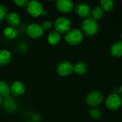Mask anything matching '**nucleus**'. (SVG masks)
<instances>
[{
    "instance_id": "10",
    "label": "nucleus",
    "mask_w": 122,
    "mask_h": 122,
    "mask_svg": "<svg viewBox=\"0 0 122 122\" xmlns=\"http://www.w3.org/2000/svg\"><path fill=\"white\" fill-rule=\"evenodd\" d=\"M10 92L14 97H21L26 92V86L21 81H14L10 85Z\"/></svg>"
},
{
    "instance_id": "11",
    "label": "nucleus",
    "mask_w": 122,
    "mask_h": 122,
    "mask_svg": "<svg viewBox=\"0 0 122 122\" xmlns=\"http://www.w3.org/2000/svg\"><path fill=\"white\" fill-rule=\"evenodd\" d=\"M75 11L78 16L81 18L86 19L89 18L92 14L91 7L85 3H79L75 7Z\"/></svg>"
},
{
    "instance_id": "29",
    "label": "nucleus",
    "mask_w": 122,
    "mask_h": 122,
    "mask_svg": "<svg viewBox=\"0 0 122 122\" xmlns=\"http://www.w3.org/2000/svg\"><path fill=\"white\" fill-rule=\"evenodd\" d=\"M121 37H122V36H121Z\"/></svg>"
},
{
    "instance_id": "14",
    "label": "nucleus",
    "mask_w": 122,
    "mask_h": 122,
    "mask_svg": "<svg viewBox=\"0 0 122 122\" xmlns=\"http://www.w3.org/2000/svg\"><path fill=\"white\" fill-rule=\"evenodd\" d=\"M61 40V36L60 34L56 32V31H51L47 36V41L48 44L51 46H56L58 45Z\"/></svg>"
},
{
    "instance_id": "3",
    "label": "nucleus",
    "mask_w": 122,
    "mask_h": 122,
    "mask_svg": "<svg viewBox=\"0 0 122 122\" xmlns=\"http://www.w3.org/2000/svg\"><path fill=\"white\" fill-rule=\"evenodd\" d=\"M54 31L58 32L59 34H66L71 29V20L66 16H59L56 19L54 24Z\"/></svg>"
},
{
    "instance_id": "6",
    "label": "nucleus",
    "mask_w": 122,
    "mask_h": 122,
    "mask_svg": "<svg viewBox=\"0 0 122 122\" xmlns=\"http://www.w3.org/2000/svg\"><path fill=\"white\" fill-rule=\"evenodd\" d=\"M26 32L28 36H29L30 38L33 39H37L44 35V30L43 29L41 24L32 23L27 26Z\"/></svg>"
},
{
    "instance_id": "9",
    "label": "nucleus",
    "mask_w": 122,
    "mask_h": 122,
    "mask_svg": "<svg viewBox=\"0 0 122 122\" xmlns=\"http://www.w3.org/2000/svg\"><path fill=\"white\" fill-rule=\"evenodd\" d=\"M74 6V2L70 0H57L56 1V8L59 11L64 14L71 12Z\"/></svg>"
},
{
    "instance_id": "18",
    "label": "nucleus",
    "mask_w": 122,
    "mask_h": 122,
    "mask_svg": "<svg viewBox=\"0 0 122 122\" xmlns=\"http://www.w3.org/2000/svg\"><path fill=\"white\" fill-rule=\"evenodd\" d=\"M10 94V85L4 81H0V96L6 98L9 97Z\"/></svg>"
},
{
    "instance_id": "4",
    "label": "nucleus",
    "mask_w": 122,
    "mask_h": 122,
    "mask_svg": "<svg viewBox=\"0 0 122 122\" xmlns=\"http://www.w3.org/2000/svg\"><path fill=\"white\" fill-rule=\"evenodd\" d=\"M104 100L102 93L97 90L90 92L86 97V103L91 107H96L100 105Z\"/></svg>"
},
{
    "instance_id": "5",
    "label": "nucleus",
    "mask_w": 122,
    "mask_h": 122,
    "mask_svg": "<svg viewBox=\"0 0 122 122\" xmlns=\"http://www.w3.org/2000/svg\"><path fill=\"white\" fill-rule=\"evenodd\" d=\"M26 8L28 14L31 16L36 18L41 16L42 12L44 11V8L41 3L36 0L29 1Z\"/></svg>"
},
{
    "instance_id": "27",
    "label": "nucleus",
    "mask_w": 122,
    "mask_h": 122,
    "mask_svg": "<svg viewBox=\"0 0 122 122\" xmlns=\"http://www.w3.org/2000/svg\"><path fill=\"white\" fill-rule=\"evenodd\" d=\"M120 92L122 93V85L121 86V87H120Z\"/></svg>"
},
{
    "instance_id": "12",
    "label": "nucleus",
    "mask_w": 122,
    "mask_h": 122,
    "mask_svg": "<svg viewBox=\"0 0 122 122\" xmlns=\"http://www.w3.org/2000/svg\"><path fill=\"white\" fill-rule=\"evenodd\" d=\"M12 59V55L9 50L6 49H0V66L8 65Z\"/></svg>"
},
{
    "instance_id": "8",
    "label": "nucleus",
    "mask_w": 122,
    "mask_h": 122,
    "mask_svg": "<svg viewBox=\"0 0 122 122\" xmlns=\"http://www.w3.org/2000/svg\"><path fill=\"white\" fill-rule=\"evenodd\" d=\"M122 104V98L117 94H110L106 99V107L109 110H117L118 109Z\"/></svg>"
},
{
    "instance_id": "2",
    "label": "nucleus",
    "mask_w": 122,
    "mask_h": 122,
    "mask_svg": "<svg viewBox=\"0 0 122 122\" xmlns=\"http://www.w3.org/2000/svg\"><path fill=\"white\" fill-rule=\"evenodd\" d=\"M64 39L69 45L77 46L82 42L84 39V34L81 29L76 28L71 29L65 34Z\"/></svg>"
},
{
    "instance_id": "23",
    "label": "nucleus",
    "mask_w": 122,
    "mask_h": 122,
    "mask_svg": "<svg viewBox=\"0 0 122 122\" xmlns=\"http://www.w3.org/2000/svg\"><path fill=\"white\" fill-rule=\"evenodd\" d=\"M41 26H42V28H43V29L44 30V31H49L51 29V27H52V23L50 21H48V20H46V21H44L43 23H42V24H41Z\"/></svg>"
},
{
    "instance_id": "20",
    "label": "nucleus",
    "mask_w": 122,
    "mask_h": 122,
    "mask_svg": "<svg viewBox=\"0 0 122 122\" xmlns=\"http://www.w3.org/2000/svg\"><path fill=\"white\" fill-rule=\"evenodd\" d=\"M101 7L104 11H110L113 9L114 3L112 0H102L101 1Z\"/></svg>"
},
{
    "instance_id": "16",
    "label": "nucleus",
    "mask_w": 122,
    "mask_h": 122,
    "mask_svg": "<svg viewBox=\"0 0 122 122\" xmlns=\"http://www.w3.org/2000/svg\"><path fill=\"white\" fill-rule=\"evenodd\" d=\"M88 66L83 61H78L74 66V71L79 75H84L88 71Z\"/></svg>"
},
{
    "instance_id": "22",
    "label": "nucleus",
    "mask_w": 122,
    "mask_h": 122,
    "mask_svg": "<svg viewBox=\"0 0 122 122\" xmlns=\"http://www.w3.org/2000/svg\"><path fill=\"white\" fill-rule=\"evenodd\" d=\"M7 14H8L7 8L4 5L0 4V22L3 21L4 19H6Z\"/></svg>"
},
{
    "instance_id": "28",
    "label": "nucleus",
    "mask_w": 122,
    "mask_h": 122,
    "mask_svg": "<svg viewBox=\"0 0 122 122\" xmlns=\"http://www.w3.org/2000/svg\"><path fill=\"white\" fill-rule=\"evenodd\" d=\"M33 122V121H26V122Z\"/></svg>"
},
{
    "instance_id": "26",
    "label": "nucleus",
    "mask_w": 122,
    "mask_h": 122,
    "mask_svg": "<svg viewBox=\"0 0 122 122\" xmlns=\"http://www.w3.org/2000/svg\"><path fill=\"white\" fill-rule=\"evenodd\" d=\"M1 104H2V97L0 96V107L1 106Z\"/></svg>"
},
{
    "instance_id": "7",
    "label": "nucleus",
    "mask_w": 122,
    "mask_h": 122,
    "mask_svg": "<svg viewBox=\"0 0 122 122\" xmlns=\"http://www.w3.org/2000/svg\"><path fill=\"white\" fill-rule=\"evenodd\" d=\"M56 71L60 76H68L74 71V66L70 61H63L56 65Z\"/></svg>"
},
{
    "instance_id": "1",
    "label": "nucleus",
    "mask_w": 122,
    "mask_h": 122,
    "mask_svg": "<svg viewBox=\"0 0 122 122\" xmlns=\"http://www.w3.org/2000/svg\"><path fill=\"white\" fill-rule=\"evenodd\" d=\"M99 30V24L94 19L89 17L85 19L81 25V31L86 36H94Z\"/></svg>"
},
{
    "instance_id": "15",
    "label": "nucleus",
    "mask_w": 122,
    "mask_h": 122,
    "mask_svg": "<svg viewBox=\"0 0 122 122\" xmlns=\"http://www.w3.org/2000/svg\"><path fill=\"white\" fill-rule=\"evenodd\" d=\"M3 34L6 39L9 40H14L18 36V31L16 27L8 26L4 28L3 31Z\"/></svg>"
},
{
    "instance_id": "13",
    "label": "nucleus",
    "mask_w": 122,
    "mask_h": 122,
    "mask_svg": "<svg viewBox=\"0 0 122 122\" xmlns=\"http://www.w3.org/2000/svg\"><path fill=\"white\" fill-rule=\"evenodd\" d=\"M6 19V21H7L9 26H13V27H16V26H19L21 23L20 16L17 13L14 12V11L8 13Z\"/></svg>"
},
{
    "instance_id": "17",
    "label": "nucleus",
    "mask_w": 122,
    "mask_h": 122,
    "mask_svg": "<svg viewBox=\"0 0 122 122\" xmlns=\"http://www.w3.org/2000/svg\"><path fill=\"white\" fill-rule=\"evenodd\" d=\"M110 53L116 57L122 56V41H117L112 44L110 48Z\"/></svg>"
},
{
    "instance_id": "21",
    "label": "nucleus",
    "mask_w": 122,
    "mask_h": 122,
    "mask_svg": "<svg viewBox=\"0 0 122 122\" xmlns=\"http://www.w3.org/2000/svg\"><path fill=\"white\" fill-rule=\"evenodd\" d=\"M89 115L91 116V117L94 119H98L99 118H101L102 113L101 112V110H99V109L97 108H94L92 109L89 111Z\"/></svg>"
},
{
    "instance_id": "25",
    "label": "nucleus",
    "mask_w": 122,
    "mask_h": 122,
    "mask_svg": "<svg viewBox=\"0 0 122 122\" xmlns=\"http://www.w3.org/2000/svg\"><path fill=\"white\" fill-rule=\"evenodd\" d=\"M45 15H46V11H43V12H42V14H41V16H45Z\"/></svg>"
},
{
    "instance_id": "19",
    "label": "nucleus",
    "mask_w": 122,
    "mask_h": 122,
    "mask_svg": "<svg viewBox=\"0 0 122 122\" xmlns=\"http://www.w3.org/2000/svg\"><path fill=\"white\" fill-rule=\"evenodd\" d=\"M104 11L102 9L101 6H97L92 10V18L94 19L95 20L101 19L104 16Z\"/></svg>"
},
{
    "instance_id": "24",
    "label": "nucleus",
    "mask_w": 122,
    "mask_h": 122,
    "mask_svg": "<svg viewBox=\"0 0 122 122\" xmlns=\"http://www.w3.org/2000/svg\"><path fill=\"white\" fill-rule=\"evenodd\" d=\"M14 2L19 7H26L29 1H27V0H14Z\"/></svg>"
}]
</instances>
